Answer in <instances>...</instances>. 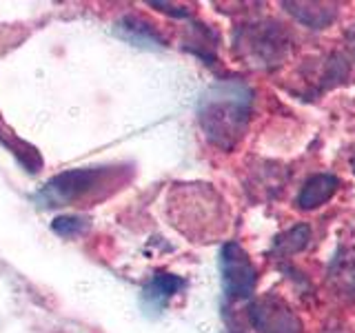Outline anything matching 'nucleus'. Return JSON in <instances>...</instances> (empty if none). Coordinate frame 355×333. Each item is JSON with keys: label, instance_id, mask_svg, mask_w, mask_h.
<instances>
[{"label": "nucleus", "instance_id": "obj_16", "mask_svg": "<svg viewBox=\"0 0 355 333\" xmlns=\"http://www.w3.org/2000/svg\"><path fill=\"white\" fill-rule=\"evenodd\" d=\"M347 40H349V47H351V51H353V56H355V27L347 33Z\"/></svg>", "mask_w": 355, "mask_h": 333}, {"label": "nucleus", "instance_id": "obj_7", "mask_svg": "<svg viewBox=\"0 0 355 333\" xmlns=\"http://www.w3.org/2000/svg\"><path fill=\"white\" fill-rule=\"evenodd\" d=\"M184 287H187L184 278L169 273V271H158L147 282V287L142 289V296H140L142 309L147 311V314H162L166 305L171 302V298L180 293Z\"/></svg>", "mask_w": 355, "mask_h": 333}, {"label": "nucleus", "instance_id": "obj_17", "mask_svg": "<svg viewBox=\"0 0 355 333\" xmlns=\"http://www.w3.org/2000/svg\"><path fill=\"white\" fill-rule=\"evenodd\" d=\"M324 333H342V331H338V329H327Z\"/></svg>", "mask_w": 355, "mask_h": 333}, {"label": "nucleus", "instance_id": "obj_13", "mask_svg": "<svg viewBox=\"0 0 355 333\" xmlns=\"http://www.w3.org/2000/svg\"><path fill=\"white\" fill-rule=\"evenodd\" d=\"M309 240H311V227L297 225V227L286 229L284 233H280V236H275L273 251L280 255V258H291V255L306 249Z\"/></svg>", "mask_w": 355, "mask_h": 333}, {"label": "nucleus", "instance_id": "obj_6", "mask_svg": "<svg viewBox=\"0 0 355 333\" xmlns=\"http://www.w3.org/2000/svg\"><path fill=\"white\" fill-rule=\"evenodd\" d=\"M251 327L258 333H304L302 320L284 298L264 293L247 307Z\"/></svg>", "mask_w": 355, "mask_h": 333}, {"label": "nucleus", "instance_id": "obj_1", "mask_svg": "<svg viewBox=\"0 0 355 333\" xmlns=\"http://www.w3.org/2000/svg\"><path fill=\"white\" fill-rule=\"evenodd\" d=\"M253 103V89L236 78L207 87L198 100V122L207 142L220 151L236 149L251 122Z\"/></svg>", "mask_w": 355, "mask_h": 333}, {"label": "nucleus", "instance_id": "obj_4", "mask_svg": "<svg viewBox=\"0 0 355 333\" xmlns=\"http://www.w3.org/2000/svg\"><path fill=\"white\" fill-rule=\"evenodd\" d=\"M293 38L282 22L262 18L244 22L233 33V49L253 69H275L291 53Z\"/></svg>", "mask_w": 355, "mask_h": 333}, {"label": "nucleus", "instance_id": "obj_3", "mask_svg": "<svg viewBox=\"0 0 355 333\" xmlns=\"http://www.w3.org/2000/svg\"><path fill=\"white\" fill-rule=\"evenodd\" d=\"M169 216L191 238L209 240L227 229L225 200L211 185H175L169 194Z\"/></svg>", "mask_w": 355, "mask_h": 333}, {"label": "nucleus", "instance_id": "obj_10", "mask_svg": "<svg viewBox=\"0 0 355 333\" xmlns=\"http://www.w3.org/2000/svg\"><path fill=\"white\" fill-rule=\"evenodd\" d=\"M286 14H291L300 25L309 29H324L336 22L340 9L336 3H282Z\"/></svg>", "mask_w": 355, "mask_h": 333}, {"label": "nucleus", "instance_id": "obj_9", "mask_svg": "<svg viewBox=\"0 0 355 333\" xmlns=\"http://www.w3.org/2000/svg\"><path fill=\"white\" fill-rule=\"evenodd\" d=\"M340 189V180L331 173H315L302 185L297 194V207L302 211H313L322 205H327L329 200L336 196Z\"/></svg>", "mask_w": 355, "mask_h": 333}, {"label": "nucleus", "instance_id": "obj_15", "mask_svg": "<svg viewBox=\"0 0 355 333\" xmlns=\"http://www.w3.org/2000/svg\"><path fill=\"white\" fill-rule=\"evenodd\" d=\"M149 7H155L158 11H164L173 18H189V9L187 7H178V5H169V3H149Z\"/></svg>", "mask_w": 355, "mask_h": 333}, {"label": "nucleus", "instance_id": "obj_2", "mask_svg": "<svg viewBox=\"0 0 355 333\" xmlns=\"http://www.w3.org/2000/svg\"><path fill=\"white\" fill-rule=\"evenodd\" d=\"M127 166H76L55 173L51 180L44 182L33 196V203L40 209H62L80 205L85 200H100L118 189L127 180Z\"/></svg>", "mask_w": 355, "mask_h": 333}, {"label": "nucleus", "instance_id": "obj_8", "mask_svg": "<svg viewBox=\"0 0 355 333\" xmlns=\"http://www.w3.org/2000/svg\"><path fill=\"white\" fill-rule=\"evenodd\" d=\"M114 33L118 38L140 49H164L166 47V40L162 33L155 29L151 22L133 14L122 16L114 25Z\"/></svg>", "mask_w": 355, "mask_h": 333}, {"label": "nucleus", "instance_id": "obj_14", "mask_svg": "<svg viewBox=\"0 0 355 333\" xmlns=\"http://www.w3.org/2000/svg\"><path fill=\"white\" fill-rule=\"evenodd\" d=\"M92 227V218L83 214H64L53 218L51 231L58 233L60 238H80Z\"/></svg>", "mask_w": 355, "mask_h": 333}, {"label": "nucleus", "instance_id": "obj_11", "mask_svg": "<svg viewBox=\"0 0 355 333\" xmlns=\"http://www.w3.org/2000/svg\"><path fill=\"white\" fill-rule=\"evenodd\" d=\"M0 144L7 147L11 153L16 155V160L25 166L29 173H38L40 166H42V158L36 147H31L25 140H20L14 131H11L7 125H3V120H0Z\"/></svg>", "mask_w": 355, "mask_h": 333}, {"label": "nucleus", "instance_id": "obj_18", "mask_svg": "<svg viewBox=\"0 0 355 333\" xmlns=\"http://www.w3.org/2000/svg\"><path fill=\"white\" fill-rule=\"evenodd\" d=\"M227 333H244V331H236V329H231V331H227Z\"/></svg>", "mask_w": 355, "mask_h": 333}, {"label": "nucleus", "instance_id": "obj_5", "mask_svg": "<svg viewBox=\"0 0 355 333\" xmlns=\"http://www.w3.org/2000/svg\"><path fill=\"white\" fill-rule=\"evenodd\" d=\"M220 271H222V289L229 302L249 300L258 287V269L249 258L247 249L238 242H225L220 249Z\"/></svg>", "mask_w": 355, "mask_h": 333}, {"label": "nucleus", "instance_id": "obj_19", "mask_svg": "<svg viewBox=\"0 0 355 333\" xmlns=\"http://www.w3.org/2000/svg\"><path fill=\"white\" fill-rule=\"evenodd\" d=\"M353 171H355V158H353Z\"/></svg>", "mask_w": 355, "mask_h": 333}, {"label": "nucleus", "instance_id": "obj_12", "mask_svg": "<svg viewBox=\"0 0 355 333\" xmlns=\"http://www.w3.org/2000/svg\"><path fill=\"white\" fill-rule=\"evenodd\" d=\"M184 47L191 53H196L198 58H202L205 62L214 65L216 62V49H218V33L209 25L193 22V25L189 27V38L184 42Z\"/></svg>", "mask_w": 355, "mask_h": 333}]
</instances>
